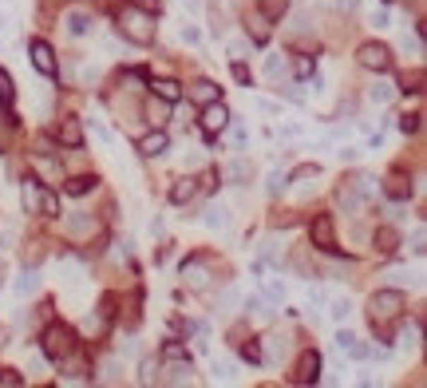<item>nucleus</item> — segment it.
I'll return each instance as SVG.
<instances>
[{
  "label": "nucleus",
  "instance_id": "50",
  "mask_svg": "<svg viewBox=\"0 0 427 388\" xmlns=\"http://www.w3.org/2000/svg\"><path fill=\"white\" fill-rule=\"evenodd\" d=\"M246 313H265V301H261V298H246Z\"/></svg>",
  "mask_w": 427,
  "mask_h": 388
},
{
  "label": "nucleus",
  "instance_id": "32",
  "mask_svg": "<svg viewBox=\"0 0 427 388\" xmlns=\"http://www.w3.org/2000/svg\"><path fill=\"white\" fill-rule=\"evenodd\" d=\"M399 345H404V348H416L419 345V321L404 325V333H399Z\"/></svg>",
  "mask_w": 427,
  "mask_h": 388
},
{
  "label": "nucleus",
  "instance_id": "30",
  "mask_svg": "<svg viewBox=\"0 0 427 388\" xmlns=\"http://www.w3.org/2000/svg\"><path fill=\"white\" fill-rule=\"evenodd\" d=\"M40 214H44V218H60V199H56V194H52V190H44Z\"/></svg>",
  "mask_w": 427,
  "mask_h": 388
},
{
  "label": "nucleus",
  "instance_id": "43",
  "mask_svg": "<svg viewBox=\"0 0 427 388\" xmlns=\"http://www.w3.org/2000/svg\"><path fill=\"white\" fill-rule=\"evenodd\" d=\"M325 301H328V293H325V289H308V309L325 305Z\"/></svg>",
  "mask_w": 427,
  "mask_h": 388
},
{
  "label": "nucleus",
  "instance_id": "59",
  "mask_svg": "<svg viewBox=\"0 0 427 388\" xmlns=\"http://www.w3.org/2000/svg\"><path fill=\"white\" fill-rule=\"evenodd\" d=\"M234 76H238V83H249V71L241 68V60H238V68H234Z\"/></svg>",
  "mask_w": 427,
  "mask_h": 388
},
{
  "label": "nucleus",
  "instance_id": "54",
  "mask_svg": "<svg viewBox=\"0 0 427 388\" xmlns=\"http://www.w3.org/2000/svg\"><path fill=\"white\" fill-rule=\"evenodd\" d=\"M182 40H186V44H198V28H194V24H186V28H182Z\"/></svg>",
  "mask_w": 427,
  "mask_h": 388
},
{
  "label": "nucleus",
  "instance_id": "20",
  "mask_svg": "<svg viewBox=\"0 0 427 388\" xmlns=\"http://www.w3.org/2000/svg\"><path fill=\"white\" fill-rule=\"evenodd\" d=\"M317 372H320V353H305V357H301V368H297V380L308 384V380H317Z\"/></svg>",
  "mask_w": 427,
  "mask_h": 388
},
{
  "label": "nucleus",
  "instance_id": "46",
  "mask_svg": "<svg viewBox=\"0 0 427 388\" xmlns=\"http://www.w3.org/2000/svg\"><path fill=\"white\" fill-rule=\"evenodd\" d=\"M392 194H396V199H404V194H411V182H404V179H392Z\"/></svg>",
  "mask_w": 427,
  "mask_h": 388
},
{
  "label": "nucleus",
  "instance_id": "4",
  "mask_svg": "<svg viewBox=\"0 0 427 388\" xmlns=\"http://www.w3.org/2000/svg\"><path fill=\"white\" fill-rule=\"evenodd\" d=\"M308 238H313V246H317V249L332 254V249H337V222H332V214H320V218H313V226H308Z\"/></svg>",
  "mask_w": 427,
  "mask_h": 388
},
{
  "label": "nucleus",
  "instance_id": "24",
  "mask_svg": "<svg viewBox=\"0 0 427 388\" xmlns=\"http://www.w3.org/2000/svg\"><path fill=\"white\" fill-rule=\"evenodd\" d=\"M392 95H396V88H392L387 80H380V83H372V88H368V103H376V107H387V103H392Z\"/></svg>",
  "mask_w": 427,
  "mask_h": 388
},
{
  "label": "nucleus",
  "instance_id": "44",
  "mask_svg": "<svg viewBox=\"0 0 427 388\" xmlns=\"http://www.w3.org/2000/svg\"><path fill=\"white\" fill-rule=\"evenodd\" d=\"M139 83H143L139 71H127V76H123V88H127V91H139Z\"/></svg>",
  "mask_w": 427,
  "mask_h": 388
},
{
  "label": "nucleus",
  "instance_id": "9",
  "mask_svg": "<svg viewBox=\"0 0 427 388\" xmlns=\"http://www.w3.org/2000/svg\"><path fill=\"white\" fill-rule=\"evenodd\" d=\"M64 24H68L71 36H91V32H95V16H91V12H83V8L68 12V16H64Z\"/></svg>",
  "mask_w": 427,
  "mask_h": 388
},
{
  "label": "nucleus",
  "instance_id": "51",
  "mask_svg": "<svg viewBox=\"0 0 427 388\" xmlns=\"http://www.w3.org/2000/svg\"><path fill=\"white\" fill-rule=\"evenodd\" d=\"M419 127V115H404V119H399V131H404V135H407V131H416Z\"/></svg>",
  "mask_w": 427,
  "mask_h": 388
},
{
  "label": "nucleus",
  "instance_id": "26",
  "mask_svg": "<svg viewBox=\"0 0 427 388\" xmlns=\"http://www.w3.org/2000/svg\"><path fill=\"white\" fill-rule=\"evenodd\" d=\"M167 115H170V103L167 100H150L147 103V119L155 123V127H162V123H167Z\"/></svg>",
  "mask_w": 427,
  "mask_h": 388
},
{
  "label": "nucleus",
  "instance_id": "18",
  "mask_svg": "<svg viewBox=\"0 0 427 388\" xmlns=\"http://www.w3.org/2000/svg\"><path fill=\"white\" fill-rule=\"evenodd\" d=\"M167 147H170V139L162 135V131H155V135H147V139L139 143V155H147V159H159Z\"/></svg>",
  "mask_w": 427,
  "mask_h": 388
},
{
  "label": "nucleus",
  "instance_id": "6",
  "mask_svg": "<svg viewBox=\"0 0 427 388\" xmlns=\"http://www.w3.org/2000/svg\"><path fill=\"white\" fill-rule=\"evenodd\" d=\"M226 127H229V111H226V103H222V100L202 103V131H206V135H222Z\"/></svg>",
  "mask_w": 427,
  "mask_h": 388
},
{
  "label": "nucleus",
  "instance_id": "31",
  "mask_svg": "<svg viewBox=\"0 0 427 388\" xmlns=\"http://www.w3.org/2000/svg\"><path fill=\"white\" fill-rule=\"evenodd\" d=\"M348 313H352V301H348V298H337V301H332V309H328V317H332V321H348Z\"/></svg>",
  "mask_w": 427,
  "mask_h": 388
},
{
  "label": "nucleus",
  "instance_id": "14",
  "mask_svg": "<svg viewBox=\"0 0 427 388\" xmlns=\"http://www.w3.org/2000/svg\"><path fill=\"white\" fill-rule=\"evenodd\" d=\"M194 194H198V182L190 179V175H182V179L174 182V187H170V202H174V206H186V202L194 199Z\"/></svg>",
  "mask_w": 427,
  "mask_h": 388
},
{
  "label": "nucleus",
  "instance_id": "37",
  "mask_svg": "<svg viewBox=\"0 0 427 388\" xmlns=\"http://www.w3.org/2000/svg\"><path fill=\"white\" fill-rule=\"evenodd\" d=\"M229 305H238V289H226V293L214 301V309H218V313H229Z\"/></svg>",
  "mask_w": 427,
  "mask_h": 388
},
{
  "label": "nucleus",
  "instance_id": "8",
  "mask_svg": "<svg viewBox=\"0 0 427 388\" xmlns=\"http://www.w3.org/2000/svg\"><path fill=\"white\" fill-rule=\"evenodd\" d=\"M222 175H226V182H234V187H246V182L253 179V163L249 159H229L226 167H222Z\"/></svg>",
  "mask_w": 427,
  "mask_h": 388
},
{
  "label": "nucleus",
  "instance_id": "40",
  "mask_svg": "<svg viewBox=\"0 0 427 388\" xmlns=\"http://www.w3.org/2000/svg\"><path fill=\"white\" fill-rule=\"evenodd\" d=\"M285 175H281V170H273V175H269V194H281V190H285Z\"/></svg>",
  "mask_w": 427,
  "mask_h": 388
},
{
  "label": "nucleus",
  "instance_id": "55",
  "mask_svg": "<svg viewBox=\"0 0 427 388\" xmlns=\"http://www.w3.org/2000/svg\"><path fill=\"white\" fill-rule=\"evenodd\" d=\"M24 365H28V368H32V372H40V368H44V357H40V353H32V357H28V360H24Z\"/></svg>",
  "mask_w": 427,
  "mask_h": 388
},
{
  "label": "nucleus",
  "instance_id": "29",
  "mask_svg": "<svg viewBox=\"0 0 427 388\" xmlns=\"http://www.w3.org/2000/svg\"><path fill=\"white\" fill-rule=\"evenodd\" d=\"M210 368H214V380H234V377H238L234 360H218V357H214V365H210Z\"/></svg>",
  "mask_w": 427,
  "mask_h": 388
},
{
  "label": "nucleus",
  "instance_id": "42",
  "mask_svg": "<svg viewBox=\"0 0 427 388\" xmlns=\"http://www.w3.org/2000/svg\"><path fill=\"white\" fill-rule=\"evenodd\" d=\"M12 242H16V230H12V226H0V249H12Z\"/></svg>",
  "mask_w": 427,
  "mask_h": 388
},
{
  "label": "nucleus",
  "instance_id": "39",
  "mask_svg": "<svg viewBox=\"0 0 427 388\" xmlns=\"http://www.w3.org/2000/svg\"><path fill=\"white\" fill-rule=\"evenodd\" d=\"M91 187H95V179H71V182H68L71 194H88Z\"/></svg>",
  "mask_w": 427,
  "mask_h": 388
},
{
  "label": "nucleus",
  "instance_id": "60",
  "mask_svg": "<svg viewBox=\"0 0 427 388\" xmlns=\"http://www.w3.org/2000/svg\"><path fill=\"white\" fill-rule=\"evenodd\" d=\"M4 337H8V329H4V325H0V345H4Z\"/></svg>",
  "mask_w": 427,
  "mask_h": 388
},
{
  "label": "nucleus",
  "instance_id": "35",
  "mask_svg": "<svg viewBox=\"0 0 427 388\" xmlns=\"http://www.w3.org/2000/svg\"><path fill=\"white\" fill-rule=\"evenodd\" d=\"M229 56H234V60H249V56H253V44L249 40H229Z\"/></svg>",
  "mask_w": 427,
  "mask_h": 388
},
{
  "label": "nucleus",
  "instance_id": "16",
  "mask_svg": "<svg viewBox=\"0 0 427 388\" xmlns=\"http://www.w3.org/2000/svg\"><path fill=\"white\" fill-rule=\"evenodd\" d=\"M20 202H24V210H28V214H40L44 190H40V182H36V179H28V182L20 187Z\"/></svg>",
  "mask_w": 427,
  "mask_h": 388
},
{
  "label": "nucleus",
  "instance_id": "13",
  "mask_svg": "<svg viewBox=\"0 0 427 388\" xmlns=\"http://www.w3.org/2000/svg\"><path fill=\"white\" fill-rule=\"evenodd\" d=\"M186 95L194 103H214V100H222V88L218 83H210V80H198V83H190L186 88Z\"/></svg>",
  "mask_w": 427,
  "mask_h": 388
},
{
  "label": "nucleus",
  "instance_id": "3",
  "mask_svg": "<svg viewBox=\"0 0 427 388\" xmlns=\"http://www.w3.org/2000/svg\"><path fill=\"white\" fill-rule=\"evenodd\" d=\"M40 348H44V357H52V360L71 357V348H76V333H71L68 325H52L48 333H44Z\"/></svg>",
  "mask_w": 427,
  "mask_h": 388
},
{
  "label": "nucleus",
  "instance_id": "22",
  "mask_svg": "<svg viewBox=\"0 0 427 388\" xmlns=\"http://www.w3.org/2000/svg\"><path fill=\"white\" fill-rule=\"evenodd\" d=\"M36 286H40V274H36V269H28V266L20 269V278L12 281V289H16V298H28V293H32Z\"/></svg>",
  "mask_w": 427,
  "mask_h": 388
},
{
  "label": "nucleus",
  "instance_id": "15",
  "mask_svg": "<svg viewBox=\"0 0 427 388\" xmlns=\"http://www.w3.org/2000/svg\"><path fill=\"white\" fill-rule=\"evenodd\" d=\"M64 230H68L71 238H88L91 230H95V218H91V214H80V210H76V214H68Z\"/></svg>",
  "mask_w": 427,
  "mask_h": 388
},
{
  "label": "nucleus",
  "instance_id": "17",
  "mask_svg": "<svg viewBox=\"0 0 427 388\" xmlns=\"http://www.w3.org/2000/svg\"><path fill=\"white\" fill-rule=\"evenodd\" d=\"M206 226L210 230H229V206L226 202H214V206H206Z\"/></svg>",
  "mask_w": 427,
  "mask_h": 388
},
{
  "label": "nucleus",
  "instance_id": "11",
  "mask_svg": "<svg viewBox=\"0 0 427 388\" xmlns=\"http://www.w3.org/2000/svg\"><path fill=\"white\" fill-rule=\"evenodd\" d=\"M182 278H186L190 289H206L210 286V266L206 261H186V266H182Z\"/></svg>",
  "mask_w": 427,
  "mask_h": 388
},
{
  "label": "nucleus",
  "instance_id": "56",
  "mask_svg": "<svg viewBox=\"0 0 427 388\" xmlns=\"http://www.w3.org/2000/svg\"><path fill=\"white\" fill-rule=\"evenodd\" d=\"M258 111H265V115H277V103H269V100H258Z\"/></svg>",
  "mask_w": 427,
  "mask_h": 388
},
{
  "label": "nucleus",
  "instance_id": "10",
  "mask_svg": "<svg viewBox=\"0 0 427 388\" xmlns=\"http://www.w3.org/2000/svg\"><path fill=\"white\" fill-rule=\"evenodd\" d=\"M32 64H36V71H44V76H56V56H52V48L44 40H32Z\"/></svg>",
  "mask_w": 427,
  "mask_h": 388
},
{
  "label": "nucleus",
  "instance_id": "61",
  "mask_svg": "<svg viewBox=\"0 0 427 388\" xmlns=\"http://www.w3.org/2000/svg\"><path fill=\"white\" fill-rule=\"evenodd\" d=\"M0 286H4V261H0Z\"/></svg>",
  "mask_w": 427,
  "mask_h": 388
},
{
  "label": "nucleus",
  "instance_id": "7",
  "mask_svg": "<svg viewBox=\"0 0 427 388\" xmlns=\"http://www.w3.org/2000/svg\"><path fill=\"white\" fill-rule=\"evenodd\" d=\"M32 170H36V175H44V182H48V187H60V182H64L60 163L48 159V155H32Z\"/></svg>",
  "mask_w": 427,
  "mask_h": 388
},
{
  "label": "nucleus",
  "instance_id": "1",
  "mask_svg": "<svg viewBox=\"0 0 427 388\" xmlns=\"http://www.w3.org/2000/svg\"><path fill=\"white\" fill-rule=\"evenodd\" d=\"M119 28H123V36H127L131 44H150L155 40V16H150L147 8H135V4H127V8L119 12Z\"/></svg>",
  "mask_w": 427,
  "mask_h": 388
},
{
  "label": "nucleus",
  "instance_id": "52",
  "mask_svg": "<svg viewBox=\"0 0 427 388\" xmlns=\"http://www.w3.org/2000/svg\"><path fill=\"white\" fill-rule=\"evenodd\" d=\"M328 8H340V12H348V8H356V0H325Z\"/></svg>",
  "mask_w": 427,
  "mask_h": 388
},
{
  "label": "nucleus",
  "instance_id": "33",
  "mask_svg": "<svg viewBox=\"0 0 427 388\" xmlns=\"http://www.w3.org/2000/svg\"><path fill=\"white\" fill-rule=\"evenodd\" d=\"M12 135H16V119H8V115H0V151L12 143Z\"/></svg>",
  "mask_w": 427,
  "mask_h": 388
},
{
  "label": "nucleus",
  "instance_id": "47",
  "mask_svg": "<svg viewBox=\"0 0 427 388\" xmlns=\"http://www.w3.org/2000/svg\"><path fill=\"white\" fill-rule=\"evenodd\" d=\"M423 242H427V234H423V226L411 234V254H423Z\"/></svg>",
  "mask_w": 427,
  "mask_h": 388
},
{
  "label": "nucleus",
  "instance_id": "21",
  "mask_svg": "<svg viewBox=\"0 0 427 388\" xmlns=\"http://www.w3.org/2000/svg\"><path fill=\"white\" fill-rule=\"evenodd\" d=\"M56 135H60V143H68V147H80V143H83V127H80V119H64Z\"/></svg>",
  "mask_w": 427,
  "mask_h": 388
},
{
  "label": "nucleus",
  "instance_id": "57",
  "mask_svg": "<svg viewBox=\"0 0 427 388\" xmlns=\"http://www.w3.org/2000/svg\"><path fill=\"white\" fill-rule=\"evenodd\" d=\"M0 384L12 388V384H20V377H16V372H4V377H0Z\"/></svg>",
  "mask_w": 427,
  "mask_h": 388
},
{
  "label": "nucleus",
  "instance_id": "19",
  "mask_svg": "<svg viewBox=\"0 0 427 388\" xmlns=\"http://www.w3.org/2000/svg\"><path fill=\"white\" fill-rule=\"evenodd\" d=\"M337 345L344 348L348 357H356V360H364V357H368V348L360 345V337H356V333H348V329H340V333H337Z\"/></svg>",
  "mask_w": 427,
  "mask_h": 388
},
{
  "label": "nucleus",
  "instance_id": "36",
  "mask_svg": "<svg viewBox=\"0 0 427 388\" xmlns=\"http://www.w3.org/2000/svg\"><path fill=\"white\" fill-rule=\"evenodd\" d=\"M12 100H16V88H12L8 71L0 68V103H12Z\"/></svg>",
  "mask_w": 427,
  "mask_h": 388
},
{
  "label": "nucleus",
  "instance_id": "34",
  "mask_svg": "<svg viewBox=\"0 0 427 388\" xmlns=\"http://www.w3.org/2000/svg\"><path fill=\"white\" fill-rule=\"evenodd\" d=\"M265 76H269V80H281V76H285V56H269V60H265Z\"/></svg>",
  "mask_w": 427,
  "mask_h": 388
},
{
  "label": "nucleus",
  "instance_id": "5",
  "mask_svg": "<svg viewBox=\"0 0 427 388\" xmlns=\"http://www.w3.org/2000/svg\"><path fill=\"white\" fill-rule=\"evenodd\" d=\"M356 60H360V68H368V71H387L392 68V52H387L384 44H360Z\"/></svg>",
  "mask_w": 427,
  "mask_h": 388
},
{
  "label": "nucleus",
  "instance_id": "53",
  "mask_svg": "<svg viewBox=\"0 0 427 388\" xmlns=\"http://www.w3.org/2000/svg\"><path fill=\"white\" fill-rule=\"evenodd\" d=\"M91 131H95V135H100V139H103V143H111V131H107V127H103V123H100V119H91Z\"/></svg>",
  "mask_w": 427,
  "mask_h": 388
},
{
  "label": "nucleus",
  "instance_id": "25",
  "mask_svg": "<svg viewBox=\"0 0 427 388\" xmlns=\"http://www.w3.org/2000/svg\"><path fill=\"white\" fill-rule=\"evenodd\" d=\"M155 95H159V100H167V103H179L182 100V88L174 80H159V83H155Z\"/></svg>",
  "mask_w": 427,
  "mask_h": 388
},
{
  "label": "nucleus",
  "instance_id": "48",
  "mask_svg": "<svg viewBox=\"0 0 427 388\" xmlns=\"http://www.w3.org/2000/svg\"><path fill=\"white\" fill-rule=\"evenodd\" d=\"M155 372H159V368H155V360H143V384H150V380H155Z\"/></svg>",
  "mask_w": 427,
  "mask_h": 388
},
{
  "label": "nucleus",
  "instance_id": "45",
  "mask_svg": "<svg viewBox=\"0 0 427 388\" xmlns=\"http://www.w3.org/2000/svg\"><path fill=\"white\" fill-rule=\"evenodd\" d=\"M372 28H392V20H387V12H384V8L372 12Z\"/></svg>",
  "mask_w": 427,
  "mask_h": 388
},
{
  "label": "nucleus",
  "instance_id": "27",
  "mask_svg": "<svg viewBox=\"0 0 427 388\" xmlns=\"http://www.w3.org/2000/svg\"><path fill=\"white\" fill-rule=\"evenodd\" d=\"M162 380H167V384H194V368H190V365H174Z\"/></svg>",
  "mask_w": 427,
  "mask_h": 388
},
{
  "label": "nucleus",
  "instance_id": "41",
  "mask_svg": "<svg viewBox=\"0 0 427 388\" xmlns=\"http://www.w3.org/2000/svg\"><path fill=\"white\" fill-rule=\"evenodd\" d=\"M253 36H258V40H265V36H269V24H265L261 12H253Z\"/></svg>",
  "mask_w": 427,
  "mask_h": 388
},
{
  "label": "nucleus",
  "instance_id": "23",
  "mask_svg": "<svg viewBox=\"0 0 427 388\" xmlns=\"http://www.w3.org/2000/svg\"><path fill=\"white\" fill-rule=\"evenodd\" d=\"M289 179H293V182H297V187H317V179H320V167H317V163H305V167H297V170H293V175H289Z\"/></svg>",
  "mask_w": 427,
  "mask_h": 388
},
{
  "label": "nucleus",
  "instance_id": "58",
  "mask_svg": "<svg viewBox=\"0 0 427 388\" xmlns=\"http://www.w3.org/2000/svg\"><path fill=\"white\" fill-rule=\"evenodd\" d=\"M131 4H135V8H147V12L159 8V0H131Z\"/></svg>",
  "mask_w": 427,
  "mask_h": 388
},
{
  "label": "nucleus",
  "instance_id": "38",
  "mask_svg": "<svg viewBox=\"0 0 427 388\" xmlns=\"http://www.w3.org/2000/svg\"><path fill=\"white\" fill-rule=\"evenodd\" d=\"M265 293H269L273 301H281V298H285V286H281L277 278H265Z\"/></svg>",
  "mask_w": 427,
  "mask_h": 388
},
{
  "label": "nucleus",
  "instance_id": "49",
  "mask_svg": "<svg viewBox=\"0 0 427 388\" xmlns=\"http://www.w3.org/2000/svg\"><path fill=\"white\" fill-rule=\"evenodd\" d=\"M115 360H107V365H103V380H107V384H115V380H119V372H115Z\"/></svg>",
  "mask_w": 427,
  "mask_h": 388
},
{
  "label": "nucleus",
  "instance_id": "28",
  "mask_svg": "<svg viewBox=\"0 0 427 388\" xmlns=\"http://www.w3.org/2000/svg\"><path fill=\"white\" fill-rule=\"evenodd\" d=\"M396 230H392V226H384V230H380V234H376V249H380V254H392V249H396Z\"/></svg>",
  "mask_w": 427,
  "mask_h": 388
},
{
  "label": "nucleus",
  "instance_id": "2",
  "mask_svg": "<svg viewBox=\"0 0 427 388\" xmlns=\"http://www.w3.org/2000/svg\"><path fill=\"white\" fill-rule=\"evenodd\" d=\"M399 309H404V293L399 289H376L372 301H368V313H372V325H384V321H396Z\"/></svg>",
  "mask_w": 427,
  "mask_h": 388
},
{
  "label": "nucleus",
  "instance_id": "12",
  "mask_svg": "<svg viewBox=\"0 0 427 388\" xmlns=\"http://www.w3.org/2000/svg\"><path fill=\"white\" fill-rule=\"evenodd\" d=\"M285 353H289L285 337H273V333H269V337H261V360H265V365H277Z\"/></svg>",
  "mask_w": 427,
  "mask_h": 388
}]
</instances>
